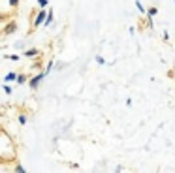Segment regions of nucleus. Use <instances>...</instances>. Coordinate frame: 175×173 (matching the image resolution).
<instances>
[{"mask_svg": "<svg viewBox=\"0 0 175 173\" xmlns=\"http://www.w3.org/2000/svg\"><path fill=\"white\" fill-rule=\"evenodd\" d=\"M25 55H26V57H36L38 51H36V49H28V51H25Z\"/></svg>", "mask_w": 175, "mask_h": 173, "instance_id": "obj_5", "label": "nucleus"}, {"mask_svg": "<svg viewBox=\"0 0 175 173\" xmlns=\"http://www.w3.org/2000/svg\"><path fill=\"white\" fill-rule=\"evenodd\" d=\"M4 92H6V94H11V87H9V85H8V83H6V85H4Z\"/></svg>", "mask_w": 175, "mask_h": 173, "instance_id": "obj_8", "label": "nucleus"}, {"mask_svg": "<svg viewBox=\"0 0 175 173\" xmlns=\"http://www.w3.org/2000/svg\"><path fill=\"white\" fill-rule=\"evenodd\" d=\"M47 13H49V11H45V8H41V11H40V13L36 15V19H34V26H40V24H43V23H45V19H47V17H45Z\"/></svg>", "mask_w": 175, "mask_h": 173, "instance_id": "obj_1", "label": "nucleus"}, {"mask_svg": "<svg viewBox=\"0 0 175 173\" xmlns=\"http://www.w3.org/2000/svg\"><path fill=\"white\" fill-rule=\"evenodd\" d=\"M38 4H40V8H45L49 4V0H38Z\"/></svg>", "mask_w": 175, "mask_h": 173, "instance_id": "obj_9", "label": "nucleus"}, {"mask_svg": "<svg viewBox=\"0 0 175 173\" xmlns=\"http://www.w3.org/2000/svg\"><path fill=\"white\" fill-rule=\"evenodd\" d=\"M51 23H53V11H49V13H47V19H45V26H49Z\"/></svg>", "mask_w": 175, "mask_h": 173, "instance_id": "obj_4", "label": "nucleus"}, {"mask_svg": "<svg viewBox=\"0 0 175 173\" xmlns=\"http://www.w3.org/2000/svg\"><path fill=\"white\" fill-rule=\"evenodd\" d=\"M25 122H26V117H25V115H21V117H19V124H25Z\"/></svg>", "mask_w": 175, "mask_h": 173, "instance_id": "obj_13", "label": "nucleus"}, {"mask_svg": "<svg viewBox=\"0 0 175 173\" xmlns=\"http://www.w3.org/2000/svg\"><path fill=\"white\" fill-rule=\"evenodd\" d=\"M45 75H47V72H43V73H38L36 77H32L28 83H30V89H38V85L41 83V79H45Z\"/></svg>", "mask_w": 175, "mask_h": 173, "instance_id": "obj_2", "label": "nucleus"}, {"mask_svg": "<svg viewBox=\"0 0 175 173\" xmlns=\"http://www.w3.org/2000/svg\"><path fill=\"white\" fill-rule=\"evenodd\" d=\"M15 171L17 173H25V168H23V166H15Z\"/></svg>", "mask_w": 175, "mask_h": 173, "instance_id": "obj_10", "label": "nucleus"}, {"mask_svg": "<svg viewBox=\"0 0 175 173\" xmlns=\"http://www.w3.org/2000/svg\"><path fill=\"white\" fill-rule=\"evenodd\" d=\"M96 62H98V64H106V60H104L102 57H96Z\"/></svg>", "mask_w": 175, "mask_h": 173, "instance_id": "obj_14", "label": "nucleus"}, {"mask_svg": "<svg viewBox=\"0 0 175 173\" xmlns=\"http://www.w3.org/2000/svg\"><path fill=\"white\" fill-rule=\"evenodd\" d=\"M136 6H138V9H139V11H145V9H143V6H141V2H139V0H136Z\"/></svg>", "mask_w": 175, "mask_h": 173, "instance_id": "obj_11", "label": "nucleus"}, {"mask_svg": "<svg viewBox=\"0 0 175 173\" xmlns=\"http://www.w3.org/2000/svg\"><path fill=\"white\" fill-rule=\"evenodd\" d=\"M17 77H19V75H17L15 72H9V73H8V75L4 77V81H6V83H11V81H15Z\"/></svg>", "mask_w": 175, "mask_h": 173, "instance_id": "obj_3", "label": "nucleus"}, {"mask_svg": "<svg viewBox=\"0 0 175 173\" xmlns=\"http://www.w3.org/2000/svg\"><path fill=\"white\" fill-rule=\"evenodd\" d=\"M11 6H17V0H11Z\"/></svg>", "mask_w": 175, "mask_h": 173, "instance_id": "obj_15", "label": "nucleus"}, {"mask_svg": "<svg viewBox=\"0 0 175 173\" xmlns=\"http://www.w3.org/2000/svg\"><path fill=\"white\" fill-rule=\"evenodd\" d=\"M4 58H8V60H19L17 55H4Z\"/></svg>", "mask_w": 175, "mask_h": 173, "instance_id": "obj_7", "label": "nucleus"}, {"mask_svg": "<svg viewBox=\"0 0 175 173\" xmlns=\"http://www.w3.org/2000/svg\"><path fill=\"white\" fill-rule=\"evenodd\" d=\"M25 81H26V77H25V75H19V77H17V83H25Z\"/></svg>", "mask_w": 175, "mask_h": 173, "instance_id": "obj_12", "label": "nucleus"}, {"mask_svg": "<svg viewBox=\"0 0 175 173\" xmlns=\"http://www.w3.org/2000/svg\"><path fill=\"white\" fill-rule=\"evenodd\" d=\"M147 13H149V17H153V15H156V13H158V9H156V8H149V11H147Z\"/></svg>", "mask_w": 175, "mask_h": 173, "instance_id": "obj_6", "label": "nucleus"}]
</instances>
